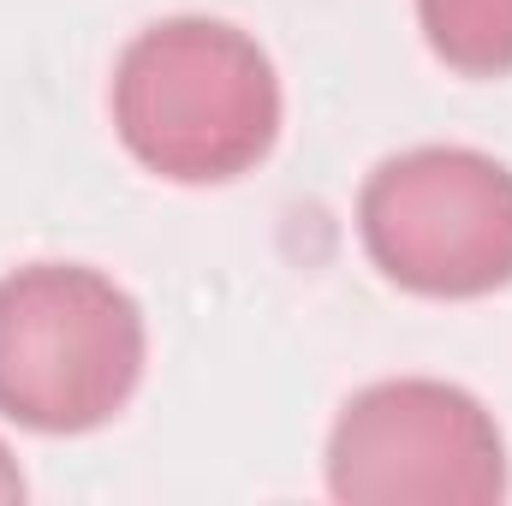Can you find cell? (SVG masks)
<instances>
[{
	"label": "cell",
	"mask_w": 512,
	"mask_h": 506,
	"mask_svg": "<svg viewBox=\"0 0 512 506\" xmlns=\"http://www.w3.org/2000/svg\"><path fill=\"white\" fill-rule=\"evenodd\" d=\"M358 239L399 292L489 298L512 286V167L465 143L387 155L358 191Z\"/></svg>",
	"instance_id": "cell-3"
},
{
	"label": "cell",
	"mask_w": 512,
	"mask_h": 506,
	"mask_svg": "<svg viewBox=\"0 0 512 506\" xmlns=\"http://www.w3.org/2000/svg\"><path fill=\"white\" fill-rule=\"evenodd\" d=\"M328 495L346 506L507 501V441L495 411L435 376L370 381L328 429Z\"/></svg>",
	"instance_id": "cell-4"
},
{
	"label": "cell",
	"mask_w": 512,
	"mask_h": 506,
	"mask_svg": "<svg viewBox=\"0 0 512 506\" xmlns=\"http://www.w3.org/2000/svg\"><path fill=\"white\" fill-rule=\"evenodd\" d=\"M12 501H24V471L6 453V441H0V506H12Z\"/></svg>",
	"instance_id": "cell-6"
},
{
	"label": "cell",
	"mask_w": 512,
	"mask_h": 506,
	"mask_svg": "<svg viewBox=\"0 0 512 506\" xmlns=\"http://www.w3.org/2000/svg\"><path fill=\"white\" fill-rule=\"evenodd\" d=\"M114 131L155 179H245L280 137L274 60L227 18H161L114 66Z\"/></svg>",
	"instance_id": "cell-1"
},
{
	"label": "cell",
	"mask_w": 512,
	"mask_h": 506,
	"mask_svg": "<svg viewBox=\"0 0 512 506\" xmlns=\"http://www.w3.org/2000/svg\"><path fill=\"white\" fill-rule=\"evenodd\" d=\"M149 328L126 286L84 262L0 274V417L36 435H90L131 405Z\"/></svg>",
	"instance_id": "cell-2"
},
{
	"label": "cell",
	"mask_w": 512,
	"mask_h": 506,
	"mask_svg": "<svg viewBox=\"0 0 512 506\" xmlns=\"http://www.w3.org/2000/svg\"><path fill=\"white\" fill-rule=\"evenodd\" d=\"M429 54L459 78L512 72V0H417Z\"/></svg>",
	"instance_id": "cell-5"
}]
</instances>
